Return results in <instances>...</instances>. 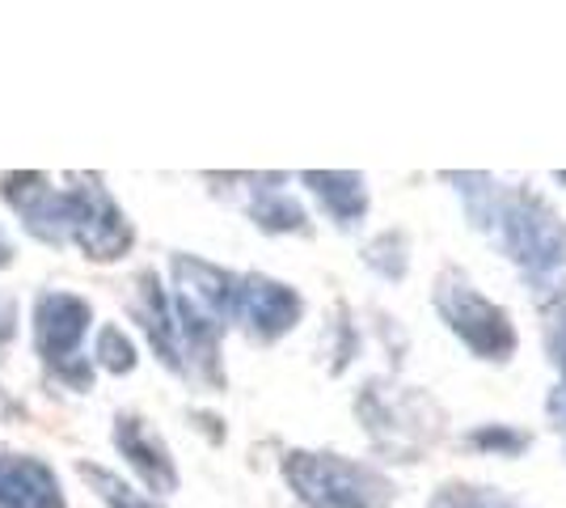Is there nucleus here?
<instances>
[{
	"instance_id": "12",
	"label": "nucleus",
	"mask_w": 566,
	"mask_h": 508,
	"mask_svg": "<svg viewBox=\"0 0 566 508\" xmlns=\"http://www.w3.org/2000/svg\"><path fill=\"white\" fill-rule=\"evenodd\" d=\"M97 361L111 373H132L136 369V343L123 335L118 326H102L97 335Z\"/></svg>"
},
{
	"instance_id": "8",
	"label": "nucleus",
	"mask_w": 566,
	"mask_h": 508,
	"mask_svg": "<svg viewBox=\"0 0 566 508\" xmlns=\"http://www.w3.org/2000/svg\"><path fill=\"white\" fill-rule=\"evenodd\" d=\"M0 508H64V500L48 466L25 458H0Z\"/></svg>"
},
{
	"instance_id": "17",
	"label": "nucleus",
	"mask_w": 566,
	"mask_h": 508,
	"mask_svg": "<svg viewBox=\"0 0 566 508\" xmlns=\"http://www.w3.org/2000/svg\"><path fill=\"white\" fill-rule=\"evenodd\" d=\"M13 322H18V310H13V301L4 297V301H0V343L13 339Z\"/></svg>"
},
{
	"instance_id": "9",
	"label": "nucleus",
	"mask_w": 566,
	"mask_h": 508,
	"mask_svg": "<svg viewBox=\"0 0 566 508\" xmlns=\"http://www.w3.org/2000/svg\"><path fill=\"white\" fill-rule=\"evenodd\" d=\"M305 183L326 204V212L338 225H355V220H364V212H368L364 174H305Z\"/></svg>"
},
{
	"instance_id": "11",
	"label": "nucleus",
	"mask_w": 566,
	"mask_h": 508,
	"mask_svg": "<svg viewBox=\"0 0 566 508\" xmlns=\"http://www.w3.org/2000/svg\"><path fill=\"white\" fill-rule=\"evenodd\" d=\"M81 475H85V479L94 484V491H97V496H102V500H106L111 508H157L153 500H144V496H136V491H132V487L123 484V479H115L111 470H97V466H90V462H85V466H81Z\"/></svg>"
},
{
	"instance_id": "13",
	"label": "nucleus",
	"mask_w": 566,
	"mask_h": 508,
	"mask_svg": "<svg viewBox=\"0 0 566 508\" xmlns=\"http://www.w3.org/2000/svg\"><path fill=\"white\" fill-rule=\"evenodd\" d=\"M254 220H259L262 229H301L305 225V212L287 199V195H266V199H259L254 204Z\"/></svg>"
},
{
	"instance_id": "4",
	"label": "nucleus",
	"mask_w": 566,
	"mask_h": 508,
	"mask_svg": "<svg viewBox=\"0 0 566 508\" xmlns=\"http://www.w3.org/2000/svg\"><path fill=\"white\" fill-rule=\"evenodd\" d=\"M69 199V238L90 250V259H123L132 246V225L102 187H76Z\"/></svg>"
},
{
	"instance_id": "7",
	"label": "nucleus",
	"mask_w": 566,
	"mask_h": 508,
	"mask_svg": "<svg viewBox=\"0 0 566 508\" xmlns=\"http://www.w3.org/2000/svg\"><path fill=\"white\" fill-rule=\"evenodd\" d=\"M115 440H118V449L127 454V462L136 466V475H140L157 496H166V491L178 487V470H174V462H169V449L161 445V436L153 433L144 419L123 415L115 428Z\"/></svg>"
},
{
	"instance_id": "14",
	"label": "nucleus",
	"mask_w": 566,
	"mask_h": 508,
	"mask_svg": "<svg viewBox=\"0 0 566 508\" xmlns=\"http://www.w3.org/2000/svg\"><path fill=\"white\" fill-rule=\"evenodd\" d=\"M431 508H516V505L495 496L491 487H486V491H482V487H444Z\"/></svg>"
},
{
	"instance_id": "10",
	"label": "nucleus",
	"mask_w": 566,
	"mask_h": 508,
	"mask_svg": "<svg viewBox=\"0 0 566 508\" xmlns=\"http://www.w3.org/2000/svg\"><path fill=\"white\" fill-rule=\"evenodd\" d=\"M140 318H144V331L153 339V348L161 352L166 364H178V335H174V322H169V301L157 276H144L140 280Z\"/></svg>"
},
{
	"instance_id": "16",
	"label": "nucleus",
	"mask_w": 566,
	"mask_h": 508,
	"mask_svg": "<svg viewBox=\"0 0 566 508\" xmlns=\"http://www.w3.org/2000/svg\"><path fill=\"white\" fill-rule=\"evenodd\" d=\"M473 445H486V449H524L528 440L516 433H503V428H486V433L478 428V433H473Z\"/></svg>"
},
{
	"instance_id": "1",
	"label": "nucleus",
	"mask_w": 566,
	"mask_h": 508,
	"mask_svg": "<svg viewBox=\"0 0 566 508\" xmlns=\"http://www.w3.org/2000/svg\"><path fill=\"white\" fill-rule=\"evenodd\" d=\"M486 212H478L482 229H495L503 250L528 271H554L566 263V220L533 191H486Z\"/></svg>"
},
{
	"instance_id": "3",
	"label": "nucleus",
	"mask_w": 566,
	"mask_h": 508,
	"mask_svg": "<svg viewBox=\"0 0 566 508\" xmlns=\"http://www.w3.org/2000/svg\"><path fill=\"white\" fill-rule=\"evenodd\" d=\"M436 310L444 318V326L470 348L473 356H482V361H507L516 352V331H512L507 314L499 310L495 301H486L482 292L473 289L461 271L440 276V284H436Z\"/></svg>"
},
{
	"instance_id": "2",
	"label": "nucleus",
	"mask_w": 566,
	"mask_h": 508,
	"mask_svg": "<svg viewBox=\"0 0 566 508\" xmlns=\"http://www.w3.org/2000/svg\"><path fill=\"white\" fill-rule=\"evenodd\" d=\"M283 475L308 508H385L394 491L377 470L338 458V454L296 449L283 462Z\"/></svg>"
},
{
	"instance_id": "6",
	"label": "nucleus",
	"mask_w": 566,
	"mask_h": 508,
	"mask_svg": "<svg viewBox=\"0 0 566 508\" xmlns=\"http://www.w3.org/2000/svg\"><path fill=\"white\" fill-rule=\"evenodd\" d=\"M90 326V305L72 292H48L34 310V343L48 361H64L76 352V343Z\"/></svg>"
},
{
	"instance_id": "5",
	"label": "nucleus",
	"mask_w": 566,
	"mask_h": 508,
	"mask_svg": "<svg viewBox=\"0 0 566 508\" xmlns=\"http://www.w3.org/2000/svg\"><path fill=\"white\" fill-rule=\"evenodd\" d=\"M301 297L280 284V280H266V276H245L233 284V310L250 331H259L262 339H275L283 331H292L301 322Z\"/></svg>"
},
{
	"instance_id": "15",
	"label": "nucleus",
	"mask_w": 566,
	"mask_h": 508,
	"mask_svg": "<svg viewBox=\"0 0 566 508\" xmlns=\"http://www.w3.org/2000/svg\"><path fill=\"white\" fill-rule=\"evenodd\" d=\"M545 339H549V361H558V369H563V377H566V297L549 310Z\"/></svg>"
}]
</instances>
